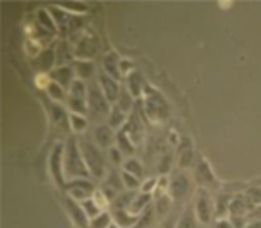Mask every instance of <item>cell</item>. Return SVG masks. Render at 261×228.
Here are the masks:
<instances>
[{
  "label": "cell",
  "mask_w": 261,
  "mask_h": 228,
  "mask_svg": "<svg viewBox=\"0 0 261 228\" xmlns=\"http://www.w3.org/2000/svg\"><path fill=\"white\" fill-rule=\"evenodd\" d=\"M64 173L65 179H90V170L83 159L82 149H80L78 138L69 136L65 142V150H64Z\"/></svg>",
  "instance_id": "cell-1"
},
{
  "label": "cell",
  "mask_w": 261,
  "mask_h": 228,
  "mask_svg": "<svg viewBox=\"0 0 261 228\" xmlns=\"http://www.w3.org/2000/svg\"><path fill=\"white\" fill-rule=\"evenodd\" d=\"M80 149H82L83 159L90 170V175L94 179H102L106 175V159L105 154L101 152V147L94 145L88 138H80Z\"/></svg>",
  "instance_id": "cell-2"
},
{
  "label": "cell",
  "mask_w": 261,
  "mask_h": 228,
  "mask_svg": "<svg viewBox=\"0 0 261 228\" xmlns=\"http://www.w3.org/2000/svg\"><path fill=\"white\" fill-rule=\"evenodd\" d=\"M87 103H88V115H92V119H95V121H102V119H106V121H108L110 111H111V108H113V104L108 101V98L105 96V92L101 90L99 85H95V87H88Z\"/></svg>",
  "instance_id": "cell-3"
},
{
  "label": "cell",
  "mask_w": 261,
  "mask_h": 228,
  "mask_svg": "<svg viewBox=\"0 0 261 228\" xmlns=\"http://www.w3.org/2000/svg\"><path fill=\"white\" fill-rule=\"evenodd\" d=\"M194 212L199 225H210L212 223V218L216 216V202L210 196L208 189L198 188L196 202H194Z\"/></svg>",
  "instance_id": "cell-4"
},
{
  "label": "cell",
  "mask_w": 261,
  "mask_h": 228,
  "mask_svg": "<svg viewBox=\"0 0 261 228\" xmlns=\"http://www.w3.org/2000/svg\"><path fill=\"white\" fill-rule=\"evenodd\" d=\"M64 150L65 144H57L49 152V159H48V170L51 179L55 180V184L60 189H65L67 186V179H65L64 173Z\"/></svg>",
  "instance_id": "cell-5"
},
{
  "label": "cell",
  "mask_w": 261,
  "mask_h": 228,
  "mask_svg": "<svg viewBox=\"0 0 261 228\" xmlns=\"http://www.w3.org/2000/svg\"><path fill=\"white\" fill-rule=\"evenodd\" d=\"M65 195L72 196L78 202H83V200H88L94 196V193L97 191L90 179H72L67 180V186H65Z\"/></svg>",
  "instance_id": "cell-6"
},
{
  "label": "cell",
  "mask_w": 261,
  "mask_h": 228,
  "mask_svg": "<svg viewBox=\"0 0 261 228\" xmlns=\"http://www.w3.org/2000/svg\"><path fill=\"white\" fill-rule=\"evenodd\" d=\"M62 203H64L65 212L69 214V218H71V221L74 223L76 228H88V225H90V218L87 216L85 209L82 207V202L74 200L72 196L65 195L62 198Z\"/></svg>",
  "instance_id": "cell-7"
},
{
  "label": "cell",
  "mask_w": 261,
  "mask_h": 228,
  "mask_svg": "<svg viewBox=\"0 0 261 228\" xmlns=\"http://www.w3.org/2000/svg\"><path fill=\"white\" fill-rule=\"evenodd\" d=\"M194 179L199 188H217V177L205 157H199L194 168Z\"/></svg>",
  "instance_id": "cell-8"
},
{
  "label": "cell",
  "mask_w": 261,
  "mask_h": 228,
  "mask_svg": "<svg viewBox=\"0 0 261 228\" xmlns=\"http://www.w3.org/2000/svg\"><path fill=\"white\" fill-rule=\"evenodd\" d=\"M145 92H147V101H145V104H147L148 119H152V121H163V119L166 117V111H168L163 98H161L155 90H152L150 87L145 88Z\"/></svg>",
  "instance_id": "cell-9"
},
{
  "label": "cell",
  "mask_w": 261,
  "mask_h": 228,
  "mask_svg": "<svg viewBox=\"0 0 261 228\" xmlns=\"http://www.w3.org/2000/svg\"><path fill=\"white\" fill-rule=\"evenodd\" d=\"M189 191H191V180L187 177V173L184 172L175 173L170 180V188H168V193H170L171 198L175 202H180V200H184L189 195Z\"/></svg>",
  "instance_id": "cell-10"
},
{
  "label": "cell",
  "mask_w": 261,
  "mask_h": 228,
  "mask_svg": "<svg viewBox=\"0 0 261 228\" xmlns=\"http://www.w3.org/2000/svg\"><path fill=\"white\" fill-rule=\"evenodd\" d=\"M97 85L101 87V90L105 92V96L108 98V101L113 104L118 101V96H120V83H118V80L111 78V76L108 75V73L101 71L97 75Z\"/></svg>",
  "instance_id": "cell-11"
},
{
  "label": "cell",
  "mask_w": 261,
  "mask_h": 228,
  "mask_svg": "<svg viewBox=\"0 0 261 228\" xmlns=\"http://www.w3.org/2000/svg\"><path fill=\"white\" fill-rule=\"evenodd\" d=\"M124 180H122V175L117 172H110L108 177L105 179V183H102L101 186V191L106 195V198L110 200V202H113L115 198H117L118 195L122 193V189H124Z\"/></svg>",
  "instance_id": "cell-12"
},
{
  "label": "cell",
  "mask_w": 261,
  "mask_h": 228,
  "mask_svg": "<svg viewBox=\"0 0 261 228\" xmlns=\"http://www.w3.org/2000/svg\"><path fill=\"white\" fill-rule=\"evenodd\" d=\"M256 206L245 195H235L229 206V218H249V212Z\"/></svg>",
  "instance_id": "cell-13"
},
{
  "label": "cell",
  "mask_w": 261,
  "mask_h": 228,
  "mask_svg": "<svg viewBox=\"0 0 261 228\" xmlns=\"http://www.w3.org/2000/svg\"><path fill=\"white\" fill-rule=\"evenodd\" d=\"M48 76L51 78V82L62 85V87L67 88V90L71 88L72 82L76 80V73H74V69H72L71 65H60V67L53 69Z\"/></svg>",
  "instance_id": "cell-14"
},
{
  "label": "cell",
  "mask_w": 261,
  "mask_h": 228,
  "mask_svg": "<svg viewBox=\"0 0 261 228\" xmlns=\"http://www.w3.org/2000/svg\"><path fill=\"white\" fill-rule=\"evenodd\" d=\"M94 138H95V144L101 147V149H110L117 142V134H115V131L108 124H101L95 127Z\"/></svg>",
  "instance_id": "cell-15"
},
{
  "label": "cell",
  "mask_w": 261,
  "mask_h": 228,
  "mask_svg": "<svg viewBox=\"0 0 261 228\" xmlns=\"http://www.w3.org/2000/svg\"><path fill=\"white\" fill-rule=\"evenodd\" d=\"M120 62L122 60L118 59V55L115 52L111 53H106L102 57V71L108 73L111 78L115 80H120L122 78V71H120Z\"/></svg>",
  "instance_id": "cell-16"
},
{
  "label": "cell",
  "mask_w": 261,
  "mask_h": 228,
  "mask_svg": "<svg viewBox=\"0 0 261 228\" xmlns=\"http://www.w3.org/2000/svg\"><path fill=\"white\" fill-rule=\"evenodd\" d=\"M49 111H51V122L55 126H59L60 129H65L67 126H71V113H67L64 106L57 103L49 104Z\"/></svg>",
  "instance_id": "cell-17"
},
{
  "label": "cell",
  "mask_w": 261,
  "mask_h": 228,
  "mask_svg": "<svg viewBox=\"0 0 261 228\" xmlns=\"http://www.w3.org/2000/svg\"><path fill=\"white\" fill-rule=\"evenodd\" d=\"M111 214H113V221L117 223V225H120L122 228H133L140 221V216L129 212L127 209H113Z\"/></svg>",
  "instance_id": "cell-18"
},
{
  "label": "cell",
  "mask_w": 261,
  "mask_h": 228,
  "mask_svg": "<svg viewBox=\"0 0 261 228\" xmlns=\"http://www.w3.org/2000/svg\"><path fill=\"white\" fill-rule=\"evenodd\" d=\"M127 90L133 94V98H140L141 94H143V90L147 88V85H145V80L141 78V75L138 71H130L127 75Z\"/></svg>",
  "instance_id": "cell-19"
},
{
  "label": "cell",
  "mask_w": 261,
  "mask_h": 228,
  "mask_svg": "<svg viewBox=\"0 0 261 228\" xmlns=\"http://www.w3.org/2000/svg\"><path fill=\"white\" fill-rule=\"evenodd\" d=\"M72 69H74L76 76H78L80 80H83V82H85L87 78H90L95 73L94 62H92V60H83V59H76L74 64H72Z\"/></svg>",
  "instance_id": "cell-20"
},
{
  "label": "cell",
  "mask_w": 261,
  "mask_h": 228,
  "mask_svg": "<svg viewBox=\"0 0 261 228\" xmlns=\"http://www.w3.org/2000/svg\"><path fill=\"white\" fill-rule=\"evenodd\" d=\"M150 202H152L150 193H141L140 191V195H136V198L133 200V203H130V207L127 209V211L133 212V214H136V216H140L145 209L150 207Z\"/></svg>",
  "instance_id": "cell-21"
},
{
  "label": "cell",
  "mask_w": 261,
  "mask_h": 228,
  "mask_svg": "<svg viewBox=\"0 0 261 228\" xmlns=\"http://www.w3.org/2000/svg\"><path fill=\"white\" fill-rule=\"evenodd\" d=\"M193 163H194V150L189 145V140H186V145L178 149V166L180 170H186L191 168Z\"/></svg>",
  "instance_id": "cell-22"
},
{
  "label": "cell",
  "mask_w": 261,
  "mask_h": 228,
  "mask_svg": "<svg viewBox=\"0 0 261 228\" xmlns=\"http://www.w3.org/2000/svg\"><path fill=\"white\" fill-rule=\"evenodd\" d=\"M198 218H196V212L193 206H187L180 214V219L176 223V228H198Z\"/></svg>",
  "instance_id": "cell-23"
},
{
  "label": "cell",
  "mask_w": 261,
  "mask_h": 228,
  "mask_svg": "<svg viewBox=\"0 0 261 228\" xmlns=\"http://www.w3.org/2000/svg\"><path fill=\"white\" fill-rule=\"evenodd\" d=\"M117 147L124 156H133L134 154V142L129 138L127 129H122L117 133Z\"/></svg>",
  "instance_id": "cell-24"
},
{
  "label": "cell",
  "mask_w": 261,
  "mask_h": 228,
  "mask_svg": "<svg viewBox=\"0 0 261 228\" xmlns=\"http://www.w3.org/2000/svg\"><path fill=\"white\" fill-rule=\"evenodd\" d=\"M55 62H57V52H53V50L48 48L39 53V57H37V60H36V65L41 69V71H51V67Z\"/></svg>",
  "instance_id": "cell-25"
},
{
  "label": "cell",
  "mask_w": 261,
  "mask_h": 228,
  "mask_svg": "<svg viewBox=\"0 0 261 228\" xmlns=\"http://www.w3.org/2000/svg\"><path fill=\"white\" fill-rule=\"evenodd\" d=\"M67 106L71 110V113H80V115H88V103L87 98H76V96L67 94Z\"/></svg>",
  "instance_id": "cell-26"
},
{
  "label": "cell",
  "mask_w": 261,
  "mask_h": 228,
  "mask_svg": "<svg viewBox=\"0 0 261 228\" xmlns=\"http://www.w3.org/2000/svg\"><path fill=\"white\" fill-rule=\"evenodd\" d=\"M171 202L173 198L170 196V193H157V198H155V212L157 216L164 218L166 214H170V209H171Z\"/></svg>",
  "instance_id": "cell-27"
},
{
  "label": "cell",
  "mask_w": 261,
  "mask_h": 228,
  "mask_svg": "<svg viewBox=\"0 0 261 228\" xmlns=\"http://www.w3.org/2000/svg\"><path fill=\"white\" fill-rule=\"evenodd\" d=\"M233 196L228 193H219L216 198V218H226V214H229V206H231Z\"/></svg>",
  "instance_id": "cell-28"
},
{
  "label": "cell",
  "mask_w": 261,
  "mask_h": 228,
  "mask_svg": "<svg viewBox=\"0 0 261 228\" xmlns=\"http://www.w3.org/2000/svg\"><path fill=\"white\" fill-rule=\"evenodd\" d=\"M125 121H127V113H124L117 104H113V108H111V111H110V117H108V126L111 129H118V127L124 126Z\"/></svg>",
  "instance_id": "cell-29"
},
{
  "label": "cell",
  "mask_w": 261,
  "mask_h": 228,
  "mask_svg": "<svg viewBox=\"0 0 261 228\" xmlns=\"http://www.w3.org/2000/svg\"><path fill=\"white\" fill-rule=\"evenodd\" d=\"M48 11H49V14L53 16V20H55L59 29H64L65 25L69 27V20H71V16H69L67 11H65L62 6H51Z\"/></svg>",
  "instance_id": "cell-30"
},
{
  "label": "cell",
  "mask_w": 261,
  "mask_h": 228,
  "mask_svg": "<svg viewBox=\"0 0 261 228\" xmlns=\"http://www.w3.org/2000/svg\"><path fill=\"white\" fill-rule=\"evenodd\" d=\"M37 23L43 27V30H46V32H51L53 34L57 30L55 20H53V16L49 14V11H46V9H39V11H37Z\"/></svg>",
  "instance_id": "cell-31"
},
{
  "label": "cell",
  "mask_w": 261,
  "mask_h": 228,
  "mask_svg": "<svg viewBox=\"0 0 261 228\" xmlns=\"http://www.w3.org/2000/svg\"><path fill=\"white\" fill-rule=\"evenodd\" d=\"M133 94L127 90V87H122V90H120V96H118V101L115 103L118 108H120L124 113H127L129 110H133L134 108V101H133Z\"/></svg>",
  "instance_id": "cell-32"
},
{
  "label": "cell",
  "mask_w": 261,
  "mask_h": 228,
  "mask_svg": "<svg viewBox=\"0 0 261 228\" xmlns=\"http://www.w3.org/2000/svg\"><path fill=\"white\" fill-rule=\"evenodd\" d=\"M111 223H113V214L108 211H102L101 214H97L95 218L90 219L88 228H108Z\"/></svg>",
  "instance_id": "cell-33"
},
{
  "label": "cell",
  "mask_w": 261,
  "mask_h": 228,
  "mask_svg": "<svg viewBox=\"0 0 261 228\" xmlns=\"http://www.w3.org/2000/svg\"><path fill=\"white\" fill-rule=\"evenodd\" d=\"M46 92H48V96L51 98V101H64V99H67V96H65V88L62 87V85H59L55 82L48 83Z\"/></svg>",
  "instance_id": "cell-34"
},
{
  "label": "cell",
  "mask_w": 261,
  "mask_h": 228,
  "mask_svg": "<svg viewBox=\"0 0 261 228\" xmlns=\"http://www.w3.org/2000/svg\"><path fill=\"white\" fill-rule=\"evenodd\" d=\"M87 127H88V119L85 115L71 113V129L74 133H85Z\"/></svg>",
  "instance_id": "cell-35"
},
{
  "label": "cell",
  "mask_w": 261,
  "mask_h": 228,
  "mask_svg": "<svg viewBox=\"0 0 261 228\" xmlns=\"http://www.w3.org/2000/svg\"><path fill=\"white\" fill-rule=\"evenodd\" d=\"M124 172H129L133 175H136L138 179H141L143 177V166H141V163L136 157H129V159L124 161Z\"/></svg>",
  "instance_id": "cell-36"
},
{
  "label": "cell",
  "mask_w": 261,
  "mask_h": 228,
  "mask_svg": "<svg viewBox=\"0 0 261 228\" xmlns=\"http://www.w3.org/2000/svg\"><path fill=\"white\" fill-rule=\"evenodd\" d=\"M67 94L76 96V98H87V96H88V87H87V83L83 82V80L76 78L74 82H72V85H71V88H69Z\"/></svg>",
  "instance_id": "cell-37"
},
{
  "label": "cell",
  "mask_w": 261,
  "mask_h": 228,
  "mask_svg": "<svg viewBox=\"0 0 261 228\" xmlns=\"http://www.w3.org/2000/svg\"><path fill=\"white\" fill-rule=\"evenodd\" d=\"M82 207L85 209L87 216H88L90 219H92V218H95V216L101 214V212H102L101 206H99V203L95 202L94 196H92V198H88V200H83V202H82Z\"/></svg>",
  "instance_id": "cell-38"
},
{
  "label": "cell",
  "mask_w": 261,
  "mask_h": 228,
  "mask_svg": "<svg viewBox=\"0 0 261 228\" xmlns=\"http://www.w3.org/2000/svg\"><path fill=\"white\" fill-rule=\"evenodd\" d=\"M120 175H122V180H124V186L130 189V191L141 189V179H138L136 175H133V173H129V172H120Z\"/></svg>",
  "instance_id": "cell-39"
},
{
  "label": "cell",
  "mask_w": 261,
  "mask_h": 228,
  "mask_svg": "<svg viewBox=\"0 0 261 228\" xmlns=\"http://www.w3.org/2000/svg\"><path fill=\"white\" fill-rule=\"evenodd\" d=\"M249 200H251L254 206H261V186H251L245 193Z\"/></svg>",
  "instance_id": "cell-40"
},
{
  "label": "cell",
  "mask_w": 261,
  "mask_h": 228,
  "mask_svg": "<svg viewBox=\"0 0 261 228\" xmlns=\"http://www.w3.org/2000/svg\"><path fill=\"white\" fill-rule=\"evenodd\" d=\"M108 156H110V161L113 165H122V156H124V154L120 152V149H118L117 145L110 147V149H108Z\"/></svg>",
  "instance_id": "cell-41"
},
{
  "label": "cell",
  "mask_w": 261,
  "mask_h": 228,
  "mask_svg": "<svg viewBox=\"0 0 261 228\" xmlns=\"http://www.w3.org/2000/svg\"><path fill=\"white\" fill-rule=\"evenodd\" d=\"M171 163H173V157H171V154L163 156V159H161V163H159V173H161V175H164V173L170 172Z\"/></svg>",
  "instance_id": "cell-42"
},
{
  "label": "cell",
  "mask_w": 261,
  "mask_h": 228,
  "mask_svg": "<svg viewBox=\"0 0 261 228\" xmlns=\"http://www.w3.org/2000/svg\"><path fill=\"white\" fill-rule=\"evenodd\" d=\"M157 183H159V179H147L143 184H141L140 191L141 193H150V195H152V193L157 189Z\"/></svg>",
  "instance_id": "cell-43"
},
{
  "label": "cell",
  "mask_w": 261,
  "mask_h": 228,
  "mask_svg": "<svg viewBox=\"0 0 261 228\" xmlns=\"http://www.w3.org/2000/svg\"><path fill=\"white\" fill-rule=\"evenodd\" d=\"M176 223H178V214L176 212H170V216L164 219L161 228H176Z\"/></svg>",
  "instance_id": "cell-44"
},
{
  "label": "cell",
  "mask_w": 261,
  "mask_h": 228,
  "mask_svg": "<svg viewBox=\"0 0 261 228\" xmlns=\"http://www.w3.org/2000/svg\"><path fill=\"white\" fill-rule=\"evenodd\" d=\"M212 228H235L231 223V219L226 218H216V221L212 223Z\"/></svg>",
  "instance_id": "cell-45"
},
{
  "label": "cell",
  "mask_w": 261,
  "mask_h": 228,
  "mask_svg": "<svg viewBox=\"0 0 261 228\" xmlns=\"http://www.w3.org/2000/svg\"><path fill=\"white\" fill-rule=\"evenodd\" d=\"M62 7L65 11H72L74 14H80V11H82V13H85L87 11V6H83V4H80V6L78 4H64Z\"/></svg>",
  "instance_id": "cell-46"
},
{
  "label": "cell",
  "mask_w": 261,
  "mask_h": 228,
  "mask_svg": "<svg viewBox=\"0 0 261 228\" xmlns=\"http://www.w3.org/2000/svg\"><path fill=\"white\" fill-rule=\"evenodd\" d=\"M82 27V18L80 14H72L71 20H69V30H78Z\"/></svg>",
  "instance_id": "cell-47"
},
{
  "label": "cell",
  "mask_w": 261,
  "mask_h": 228,
  "mask_svg": "<svg viewBox=\"0 0 261 228\" xmlns=\"http://www.w3.org/2000/svg\"><path fill=\"white\" fill-rule=\"evenodd\" d=\"M244 228H261V221H252V223H247Z\"/></svg>",
  "instance_id": "cell-48"
},
{
  "label": "cell",
  "mask_w": 261,
  "mask_h": 228,
  "mask_svg": "<svg viewBox=\"0 0 261 228\" xmlns=\"http://www.w3.org/2000/svg\"><path fill=\"white\" fill-rule=\"evenodd\" d=\"M108 228H122V226H120V225H117V223L113 221V223H111V225H110Z\"/></svg>",
  "instance_id": "cell-49"
},
{
  "label": "cell",
  "mask_w": 261,
  "mask_h": 228,
  "mask_svg": "<svg viewBox=\"0 0 261 228\" xmlns=\"http://www.w3.org/2000/svg\"><path fill=\"white\" fill-rule=\"evenodd\" d=\"M152 228H155V226H152Z\"/></svg>",
  "instance_id": "cell-50"
}]
</instances>
